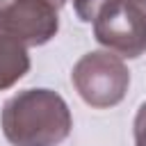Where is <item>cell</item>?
<instances>
[{
  "mask_svg": "<svg viewBox=\"0 0 146 146\" xmlns=\"http://www.w3.org/2000/svg\"><path fill=\"white\" fill-rule=\"evenodd\" d=\"M130 2H132V5H135L139 11H141V16L146 18V0H130Z\"/></svg>",
  "mask_w": 146,
  "mask_h": 146,
  "instance_id": "cell-7",
  "label": "cell"
},
{
  "mask_svg": "<svg viewBox=\"0 0 146 146\" xmlns=\"http://www.w3.org/2000/svg\"><path fill=\"white\" fill-rule=\"evenodd\" d=\"M94 36L116 57L135 59L146 52V18L130 0H121L96 16Z\"/></svg>",
  "mask_w": 146,
  "mask_h": 146,
  "instance_id": "cell-3",
  "label": "cell"
},
{
  "mask_svg": "<svg viewBox=\"0 0 146 146\" xmlns=\"http://www.w3.org/2000/svg\"><path fill=\"white\" fill-rule=\"evenodd\" d=\"M2 132L14 146H59L73 128L66 100L52 89H25L0 114Z\"/></svg>",
  "mask_w": 146,
  "mask_h": 146,
  "instance_id": "cell-1",
  "label": "cell"
},
{
  "mask_svg": "<svg viewBox=\"0 0 146 146\" xmlns=\"http://www.w3.org/2000/svg\"><path fill=\"white\" fill-rule=\"evenodd\" d=\"M71 80L87 105L96 110H107L125 98V91L130 87V71L114 52L94 50L75 62Z\"/></svg>",
  "mask_w": 146,
  "mask_h": 146,
  "instance_id": "cell-2",
  "label": "cell"
},
{
  "mask_svg": "<svg viewBox=\"0 0 146 146\" xmlns=\"http://www.w3.org/2000/svg\"><path fill=\"white\" fill-rule=\"evenodd\" d=\"M132 128H135V146H146V103L139 105Z\"/></svg>",
  "mask_w": 146,
  "mask_h": 146,
  "instance_id": "cell-6",
  "label": "cell"
},
{
  "mask_svg": "<svg viewBox=\"0 0 146 146\" xmlns=\"http://www.w3.org/2000/svg\"><path fill=\"white\" fill-rule=\"evenodd\" d=\"M59 30V7L50 0H0V32L25 46H43Z\"/></svg>",
  "mask_w": 146,
  "mask_h": 146,
  "instance_id": "cell-4",
  "label": "cell"
},
{
  "mask_svg": "<svg viewBox=\"0 0 146 146\" xmlns=\"http://www.w3.org/2000/svg\"><path fill=\"white\" fill-rule=\"evenodd\" d=\"M27 71H30L27 46L0 32V91L14 87Z\"/></svg>",
  "mask_w": 146,
  "mask_h": 146,
  "instance_id": "cell-5",
  "label": "cell"
},
{
  "mask_svg": "<svg viewBox=\"0 0 146 146\" xmlns=\"http://www.w3.org/2000/svg\"><path fill=\"white\" fill-rule=\"evenodd\" d=\"M50 2H55V5H57V7H59V9H62V7H64V5H66V0H50Z\"/></svg>",
  "mask_w": 146,
  "mask_h": 146,
  "instance_id": "cell-8",
  "label": "cell"
}]
</instances>
